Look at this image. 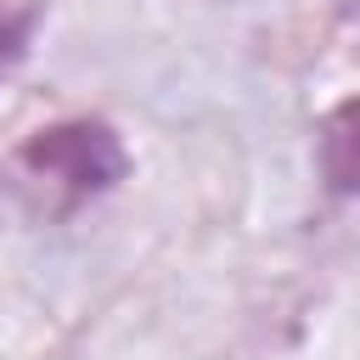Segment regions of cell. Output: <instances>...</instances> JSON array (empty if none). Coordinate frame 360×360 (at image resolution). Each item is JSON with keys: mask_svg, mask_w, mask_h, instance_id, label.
Returning a JSON list of instances; mask_svg holds the SVG:
<instances>
[{"mask_svg": "<svg viewBox=\"0 0 360 360\" xmlns=\"http://www.w3.org/2000/svg\"><path fill=\"white\" fill-rule=\"evenodd\" d=\"M17 169L56 214H68V208L112 191V180L124 174V141L101 118H62L22 141Z\"/></svg>", "mask_w": 360, "mask_h": 360, "instance_id": "1", "label": "cell"}, {"mask_svg": "<svg viewBox=\"0 0 360 360\" xmlns=\"http://www.w3.org/2000/svg\"><path fill=\"white\" fill-rule=\"evenodd\" d=\"M321 174L338 197H360V96L321 124Z\"/></svg>", "mask_w": 360, "mask_h": 360, "instance_id": "2", "label": "cell"}, {"mask_svg": "<svg viewBox=\"0 0 360 360\" xmlns=\"http://www.w3.org/2000/svg\"><path fill=\"white\" fill-rule=\"evenodd\" d=\"M22 45H28V11H0V79L17 68Z\"/></svg>", "mask_w": 360, "mask_h": 360, "instance_id": "3", "label": "cell"}]
</instances>
